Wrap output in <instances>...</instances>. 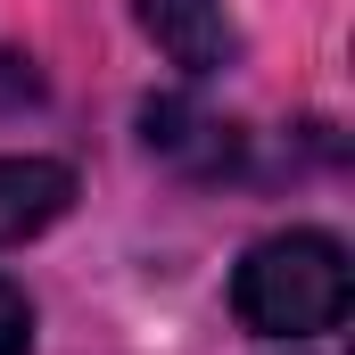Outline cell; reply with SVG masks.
I'll return each instance as SVG.
<instances>
[{
    "mask_svg": "<svg viewBox=\"0 0 355 355\" xmlns=\"http://www.w3.org/2000/svg\"><path fill=\"white\" fill-rule=\"evenodd\" d=\"M347 306H355V272L331 232H272L232 272V314L257 339H289V347L322 339L347 322Z\"/></svg>",
    "mask_w": 355,
    "mask_h": 355,
    "instance_id": "1",
    "label": "cell"
},
{
    "mask_svg": "<svg viewBox=\"0 0 355 355\" xmlns=\"http://www.w3.org/2000/svg\"><path fill=\"white\" fill-rule=\"evenodd\" d=\"M141 141H149V157H166L182 174H232L240 149H248L240 124H223L215 107H198V99H182V91H166V99L141 107Z\"/></svg>",
    "mask_w": 355,
    "mask_h": 355,
    "instance_id": "2",
    "label": "cell"
},
{
    "mask_svg": "<svg viewBox=\"0 0 355 355\" xmlns=\"http://www.w3.org/2000/svg\"><path fill=\"white\" fill-rule=\"evenodd\" d=\"M141 33L174 58L182 75H223L240 58V25H232V0H132Z\"/></svg>",
    "mask_w": 355,
    "mask_h": 355,
    "instance_id": "3",
    "label": "cell"
},
{
    "mask_svg": "<svg viewBox=\"0 0 355 355\" xmlns=\"http://www.w3.org/2000/svg\"><path fill=\"white\" fill-rule=\"evenodd\" d=\"M75 207V166L58 157H0V248L50 232Z\"/></svg>",
    "mask_w": 355,
    "mask_h": 355,
    "instance_id": "4",
    "label": "cell"
},
{
    "mask_svg": "<svg viewBox=\"0 0 355 355\" xmlns=\"http://www.w3.org/2000/svg\"><path fill=\"white\" fill-rule=\"evenodd\" d=\"M0 355H33V306L17 281H0Z\"/></svg>",
    "mask_w": 355,
    "mask_h": 355,
    "instance_id": "5",
    "label": "cell"
},
{
    "mask_svg": "<svg viewBox=\"0 0 355 355\" xmlns=\"http://www.w3.org/2000/svg\"><path fill=\"white\" fill-rule=\"evenodd\" d=\"M25 99H42V75H33V58L0 50V116H8V107H25Z\"/></svg>",
    "mask_w": 355,
    "mask_h": 355,
    "instance_id": "6",
    "label": "cell"
}]
</instances>
